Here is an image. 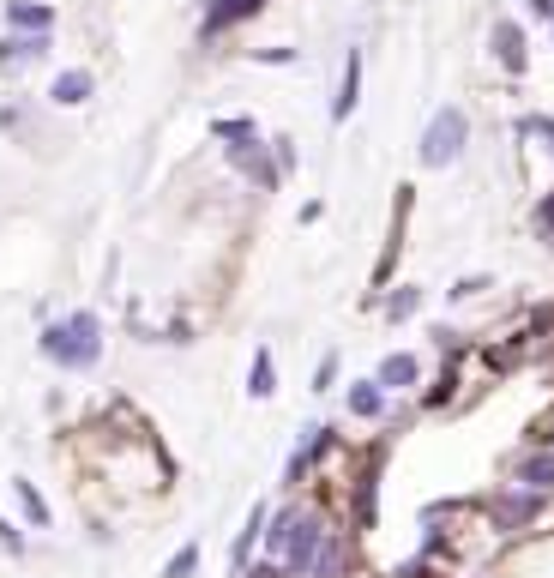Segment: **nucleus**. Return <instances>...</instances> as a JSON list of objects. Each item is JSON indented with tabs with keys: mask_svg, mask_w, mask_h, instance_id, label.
Segmentation results:
<instances>
[{
	"mask_svg": "<svg viewBox=\"0 0 554 578\" xmlns=\"http://www.w3.org/2000/svg\"><path fill=\"white\" fill-rule=\"evenodd\" d=\"M42 350L55 361H67V368H85V361H97V319L91 314H73L67 325H49V338H42Z\"/></svg>",
	"mask_w": 554,
	"mask_h": 578,
	"instance_id": "1",
	"label": "nucleus"
},
{
	"mask_svg": "<svg viewBox=\"0 0 554 578\" xmlns=\"http://www.w3.org/2000/svg\"><path fill=\"white\" fill-rule=\"evenodd\" d=\"M458 151H464V115H458V109H440L434 127L422 133V163L440 169V163H452Z\"/></svg>",
	"mask_w": 554,
	"mask_h": 578,
	"instance_id": "2",
	"label": "nucleus"
},
{
	"mask_svg": "<svg viewBox=\"0 0 554 578\" xmlns=\"http://www.w3.org/2000/svg\"><path fill=\"white\" fill-rule=\"evenodd\" d=\"M314 548H319V524H314V519H296V537H290V548H283V555H290V566H308V560H314Z\"/></svg>",
	"mask_w": 554,
	"mask_h": 578,
	"instance_id": "3",
	"label": "nucleus"
},
{
	"mask_svg": "<svg viewBox=\"0 0 554 578\" xmlns=\"http://www.w3.org/2000/svg\"><path fill=\"white\" fill-rule=\"evenodd\" d=\"M91 97V73H60L55 79V102H85Z\"/></svg>",
	"mask_w": 554,
	"mask_h": 578,
	"instance_id": "4",
	"label": "nucleus"
},
{
	"mask_svg": "<svg viewBox=\"0 0 554 578\" xmlns=\"http://www.w3.org/2000/svg\"><path fill=\"white\" fill-rule=\"evenodd\" d=\"M416 379V356H386L380 361V386H410Z\"/></svg>",
	"mask_w": 554,
	"mask_h": 578,
	"instance_id": "5",
	"label": "nucleus"
},
{
	"mask_svg": "<svg viewBox=\"0 0 554 578\" xmlns=\"http://www.w3.org/2000/svg\"><path fill=\"white\" fill-rule=\"evenodd\" d=\"M356 79H362V55H350V67H344V97H337V109H332L337 120L356 109Z\"/></svg>",
	"mask_w": 554,
	"mask_h": 578,
	"instance_id": "6",
	"label": "nucleus"
},
{
	"mask_svg": "<svg viewBox=\"0 0 554 578\" xmlns=\"http://www.w3.org/2000/svg\"><path fill=\"white\" fill-rule=\"evenodd\" d=\"M495 42H500V60H506V67H524V42H518V31H513V24H500V31H495Z\"/></svg>",
	"mask_w": 554,
	"mask_h": 578,
	"instance_id": "7",
	"label": "nucleus"
},
{
	"mask_svg": "<svg viewBox=\"0 0 554 578\" xmlns=\"http://www.w3.org/2000/svg\"><path fill=\"white\" fill-rule=\"evenodd\" d=\"M350 410H356V416H374V410H380V386H374V379L350 392Z\"/></svg>",
	"mask_w": 554,
	"mask_h": 578,
	"instance_id": "8",
	"label": "nucleus"
},
{
	"mask_svg": "<svg viewBox=\"0 0 554 578\" xmlns=\"http://www.w3.org/2000/svg\"><path fill=\"white\" fill-rule=\"evenodd\" d=\"M19 506H24V512H31L37 524H49V506H42V494L31 488V482H19Z\"/></svg>",
	"mask_w": 554,
	"mask_h": 578,
	"instance_id": "9",
	"label": "nucleus"
},
{
	"mask_svg": "<svg viewBox=\"0 0 554 578\" xmlns=\"http://www.w3.org/2000/svg\"><path fill=\"white\" fill-rule=\"evenodd\" d=\"M254 392H259V398L272 392V356H265V350L254 356Z\"/></svg>",
	"mask_w": 554,
	"mask_h": 578,
	"instance_id": "10",
	"label": "nucleus"
},
{
	"mask_svg": "<svg viewBox=\"0 0 554 578\" xmlns=\"http://www.w3.org/2000/svg\"><path fill=\"white\" fill-rule=\"evenodd\" d=\"M193 560H199V548L187 542V548H181V555L169 560V578H187V573H193Z\"/></svg>",
	"mask_w": 554,
	"mask_h": 578,
	"instance_id": "11",
	"label": "nucleus"
},
{
	"mask_svg": "<svg viewBox=\"0 0 554 578\" xmlns=\"http://www.w3.org/2000/svg\"><path fill=\"white\" fill-rule=\"evenodd\" d=\"M524 482H536V488H549V482H554V464H549V458L524 464Z\"/></svg>",
	"mask_w": 554,
	"mask_h": 578,
	"instance_id": "12",
	"label": "nucleus"
},
{
	"mask_svg": "<svg viewBox=\"0 0 554 578\" xmlns=\"http://www.w3.org/2000/svg\"><path fill=\"white\" fill-rule=\"evenodd\" d=\"M13 19L19 24H49V13H42V6H13Z\"/></svg>",
	"mask_w": 554,
	"mask_h": 578,
	"instance_id": "13",
	"label": "nucleus"
},
{
	"mask_svg": "<svg viewBox=\"0 0 554 578\" xmlns=\"http://www.w3.org/2000/svg\"><path fill=\"white\" fill-rule=\"evenodd\" d=\"M332 379H337V356H326V361H319V374H314V386H319V392H326Z\"/></svg>",
	"mask_w": 554,
	"mask_h": 578,
	"instance_id": "14",
	"label": "nucleus"
},
{
	"mask_svg": "<svg viewBox=\"0 0 554 578\" xmlns=\"http://www.w3.org/2000/svg\"><path fill=\"white\" fill-rule=\"evenodd\" d=\"M218 6H229V0H218Z\"/></svg>",
	"mask_w": 554,
	"mask_h": 578,
	"instance_id": "15",
	"label": "nucleus"
}]
</instances>
